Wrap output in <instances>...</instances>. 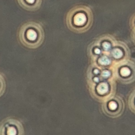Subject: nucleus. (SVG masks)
I'll list each match as a JSON object with an SVG mask.
<instances>
[{"label":"nucleus","instance_id":"f257e3e1","mask_svg":"<svg viewBox=\"0 0 135 135\" xmlns=\"http://www.w3.org/2000/svg\"><path fill=\"white\" fill-rule=\"evenodd\" d=\"M18 39L24 47L29 49H37L43 43L44 32L41 24L30 21L24 23L18 32Z\"/></svg>","mask_w":135,"mask_h":135},{"label":"nucleus","instance_id":"f03ea898","mask_svg":"<svg viewBox=\"0 0 135 135\" xmlns=\"http://www.w3.org/2000/svg\"><path fill=\"white\" fill-rule=\"evenodd\" d=\"M92 13L87 6H76L68 12L66 24L68 28L76 33H83L89 29L92 24Z\"/></svg>","mask_w":135,"mask_h":135},{"label":"nucleus","instance_id":"7ed1b4c3","mask_svg":"<svg viewBox=\"0 0 135 135\" xmlns=\"http://www.w3.org/2000/svg\"><path fill=\"white\" fill-rule=\"evenodd\" d=\"M24 129L20 121L7 118L0 123V135H24Z\"/></svg>","mask_w":135,"mask_h":135},{"label":"nucleus","instance_id":"20e7f679","mask_svg":"<svg viewBox=\"0 0 135 135\" xmlns=\"http://www.w3.org/2000/svg\"><path fill=\"white\" fill-rule=\"evenodd\" d=\"M20 5L25 10L35 11L40 7L42 0H17Z\"/></svg>","mask_w":135,"mask_h":135},{"label":"nucleus","instance_id":"39448f33","mask_svg":"<svg viewBox=\"0 0 135 135\" xmlns=\"http://www.w3.org/2000/svg\"><path fill=\"white\" fill-rule=\"evenodd\" d=\"M121 103V101H118L117 99H110L109 101H107L103 107L105 108L106 112H108L110 116H113L114 111H115L118 107V104Z\"/></svg>","mask_w":135,"mask_h":135},{"label":"nucleus","instance_id":"423d86ee","mask_svg":"<svg viewBox=\"0 0 135 135\" xmlns=\"http://www.w3.org/2000/svg\"><path fill=\"white\" fill-rule=\"evenodd\" d=\"M109 87L106 82H101L97 87V92L99 95H105L108 92Z\"/></svg>","mask_w":135,"mask_h":135},{"label":"nucleus","instance_id":"0eeeda50","mask_svg":"<svg viewBox=\"0 0 135 135\" xmlns=\"http://www.w3.org/2000/svg\"><path fill=\"white\" fill-rule=\"evenodd\" d=\"M119 74L120 76L123 78H126L128 76H129L131 74V70L127 67L123 66L121 67L119 71Z\"/></svg>","mask_w":135,"mask_h":135},{"label":"nucleus","instance_id":"6e6552de","mask_svg":"<svg viewBox=\"0 0 135 135\" xmlns=\"http://www.w3.org/2000/svg\"><path fill=\"white\" fill-rule=\"evenodd\" d=\"M129 106L130 110L135 113V90L130 96L129 99Z\"/></svg>","mask_w":135,"mask_h":135},{"label":"nucleus","instance_id":"1a4fd4ad","mask_svg":"<svg viewBox=\"0 0 135 135\" xmlns=\"http://www.w3.org/2000/svg\"><path fill=\"white\" fill-rule=\"evenodd\" d=\"M5 81L4 76L0 74V97H1L5 90Z\"/></svg>","mask_w":135,"mask_h":135},{"label":"nucleus","instance_id":"9d476101","mask_svg":"<svg viewBox=\"0 0 135 135\" xmlns=\"http://www.w3.org/2000/svg\"><path fill=\"white\" fill-rule=\"evenodd\" d=\"M112 56L115 59H120L123 56L122 51L119 48L113 49L111 52Z\"/></svg>","mask_w":135,"mask_h":135},{"label":"nucleus","instance_id":"9b49d317","mask_svg":"<svg viewBox=\"0 0 135 135\" xmlns=\"http://www.w3.org/2000/svg\"><path fill=\"white\" fill-rule=\"evenodd\" d=\"M99 64L101 66H108L110 64V59L106 56H102L99 58V59L98 60Z\"/></svg>","mask_w":135,"mask_h":135}]
</instances>
